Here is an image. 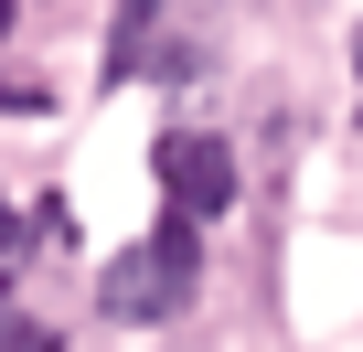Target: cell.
<instances>
[{
	"instance_id": "277c9868",
	"label": "cell",
	"mask_w": 363,
	"mask_h": 352,
	"mask_svg": "<svg viewBox=\"0 0 363 352\" xmlns=\"http://www.w3.org/2000/svg\"><path fill=\"white\" fill-rule=\"evenodd\" d=\"M352 54H363V43H352Z\"/></svg>"
},
{
	"instance_id": "3957f363",
	"label": "cell",
	"mask_w": 363,
	"mask_h": 352,
	"mask_svg": "<svg viewBox=\"0 0 363 352\" xmlns=\"http://www.w3.org/2000/svg\"><path fill=\"white\" fill-rule=\"evenodd\" d=\"M0 352H65L43 320H22V310H0Z\"/></svg>"
},
{
	"instance_id": "6da1fadb",
	"label": "cell",
	"mask_w": 363,
	"mask_h": 352,
	"mask_svg": "<svg viewBox=\"0 0 363 352\" xmlns=\"http://www.w3.org/2000/svg\"><path fill=\"white\" fill-rule=\"evenodd\" d=\"M193 288H203V225L193 214H160L139 246L107 256V288L96 299H107V320H171Z\"/></svg>"
},
{
	"instance_id": "7a4b0ae2",
	"label": "cell",
	"mask_w": 363,
	"mask_h": 352,
	"mask_svg": "<svg viewBox=\"0 0 363 352\" xmlns=\"http://www.w3.org/2000/svg\"><path fill=\"white\" fill-rule=\"evenodd\" d=\"M150 160H160V193H171V214H193V225L235 214V149H225V139H203V128H171Z\"/></svg>"
}]
</instances>
